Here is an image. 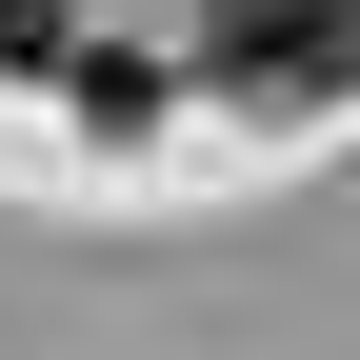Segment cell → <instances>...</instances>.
Segmentation results:
<instances>
[{
  "label": "cell",
  "mask_w": 360,
  "mask_h": 360,
  "mask_svg": "<svg viewBox=\"0 0 360 360\" xmlns=\"http://www.w3.org/2000/svg\"><path fill=\"white\" fill-rule=\"evenodd\" d=\"M220 80H260V101L360 80V0H220Z\"/></svg>",
  "instance_id": "obj_1"
}]
</instances>
